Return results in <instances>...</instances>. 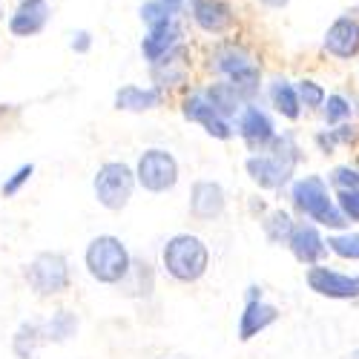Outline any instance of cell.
I'll list each match as a JSON object with an SVG mask.
<instances>
[{"instance_id": "obj_22", "label": "cell", "mask_w": 359, "mask_h": 359, "mask_svg": "<svg viewBox=\"0 0 359 359\" xmlns=\"http://www.w3.org/2000/svg\"><path fill=\"white\" fill-rule=\"evenodd\" d=\"M164 93L158 86H138V83H127L115 93V109L124 112H149L161 107Z\"/></svg>"}, {"instance_id": "obj_41", "label": "cell", "mask_w": 359, "mask_h": 359, "mask_svg": "<svg viewBox=\"0 0 359 359\" xmlns=\"http://www.w3.org/2000/svg\"><path fill=\"white\" fill-rule=\"evenodd\" d=\"M15 4H18V0H15Z\"/></svg>"}, {"instance_id": "obj_8", "label": "cell", "mask_w": 359, "mask_h": 359, "mask_svg": "<svg viewBox=\"0 0 359 359\" xmlns=\"http://www.w3.org/2000/svg\"><path fill=\"white\" fill-rule=\"evenodd\" d=\"M184 18H190L193 26L207 38H227L238 23L230 0H187Z\"/></svg>"}, {"instance_id": "obj_17", "label": "cell", "mask_w": 359, "mask_h": 359, "mask_svg": "<svg viewBox=\"0 0 359 359\" xmlns=\"http://www.w3.org/2000/svg\"><path fill=\"white\" fill-rule=\"evenodd\" d=\"M224 187L219 182H207V178H201V182H196L190 187V216L196 222H213L224 213Z\"/></svg>"}, {"instance_id": "obj_15", "label": "cell", "mask_w": 359, "mask_h": 359, "mask_svg": "<svg viewBox=\"0 0 359 359\" xmlns=\"http://www.w3.org/2000/svg\"><path fill=\"white\" fill-rule=\"evenodd\" d=\"M187 75H190V49H187V43H182L170 55H164L161 61L149 64V81H153V86H158L164 95L170 93V89L187 83Z\"/></svg>"}, {"instance_id": "obj_27", "label": "cell", "mask_w": 359, "mask_h": 359, "mask_svg": "<svg viewBox=\"0 0 359 359\" xmlns=\"http://www.w3.org/2000/svg\"><path fill=\"white\" fill-rule=\"evenodd\" d=\"M322 118H325L327 127L348 124L351 118H353V107H351V101H348L342 93H334V95H327V101H325V107H322Z\"/></svg>"}, {"instance_id": "obj_9", "label": "cell", "mask_w": 359, "mask_h": 359, "mask_svg": "<svg viewBox=\"0 0 359 359\" xmlns=\"http://www.w3.org/2000/svg\"><path fill=\"white\" fill-rule=\"evenodd\" d=\"M256 57L250 55V49L245 43H238L233 38H219L210 52H207V69H210L216 78L233 81L238 75H245L250 69H256Z\"/></svg>"}, {"instance_id": "obj_12", "label": "cell", "mask_w": 359, "mask_h": 359, "mask_svg": "<svg viewBox=\"0 0 359 359\" xmlns=\"http://www.w3.org/2000/svg\"><path fill=\"white\" fill-rule=\"evenodd\" d=\"M236 133L248 144V149L256 156V153H264L267 147L273 144L276 138V127H273V118L267 115L259 104H248L242 109V115L236 118Z\"/></svg>"}, {"instance_id": "obj_36", "label": "cell", "mask_w": 359, "mask_h": 359, "mask_svg": "<svg viewBox=\"0 0 359 359\" xmlns=\"http://www.w3.org/2000/svg\"><path fill=\"white\" fill-rule=\"evenodd\" d=\"M161 4H164L175 18H184V12H187V0H161Z\"/></svg>"}, {"instance_id": "obj_30", "label": "cell", "mask_w": 359, "mask_h": 359, "mask_svg": "<svg viewBox=\"0 0 359 359\" xmlns=\"http://www.w3.org/2000/svg\"><path fill=\"white\" fill-rule=\"evenodd\" d=\"M296 93H299V101H302V109H322L325 101H327L325 86L319 81H313V78L296 81Z\"/></svg>"}, {"instance_id": "obj_29", "label": "cell", "mask_w": 359, "mask_h": 359, "mask_svg": "<svg viewBox=\"0 0 359 359\" xmlns=\"http://www.w3.org/2000/svg\"><path fill=\"white\" fill-rule=\"evenodd\" d=\"M356 141V127L348 121V124H339V127H331V130H322L316 133V144L322 153H334L339 144H351Z\"/></svg>"}, {"instance_id": "obj_40", "label": "cell", "mask_w": 359, "mask_h": 359, "mask_svg": "<svg viewBox=\"0 0 359 359\" xmlns=\"http://www.w3.org/2000/svg\"><path fill=\"white\" fill-rule=\"evenodd\" d=\"M356 12H359V6H356Z\"/></svg>"}, {"instance_id": "obj_28", "label": "cell", "mask_w": 359, "mask_h": 359, "mask_svg": "<svg viewBox=\"0 0 359 359\" xmlns=\"http://www.w3.org/2000/svg\"><path fill=\"white\" fill-rule=\"evenodd\" d=\"M138 18H141V23H144L147 32H149V29H161V26L178 20V18L161 4V0H144V4L138 6Z\"/></svg>"}, {"instance_id": "obj_13", "label": "cell", "mask_w": 359, "mask_h": 359, "mask_svg": "<svg viewBox=\"0 0 359 359\" xmlns=\"http://www.w3.org/2000/svg\"><path fill=\"white\" fill-rule=\"evenodd\" d=\"M49 20H52L49 0H18L6 20V29L15 38H35L49 26Z\"/></svg>"}, {"instance_id": "obj_14", "label": "cell", "mask_w": 359, "mask_h": 359, "mask_svg": "<svg viewBox=\"0 0 359 359\" xmlns=\"http://www.w3.org/2000/svg\"><path fill=\"white\" fill-rule=\"evenodd\" d=\"M308 287L319 296L327 299H359V276L351 273H339L334 267H325V264H313L308 267Z\"/></svg>"}, {"instance_id": "obj_33", "label": "cell", "mask_w": 359, "mask_h": 359, "mask_svg": "<svg viewBox=\"0 0 359 359\" xmlns=\"http://www.w3.org/2000/svg\"><path fill=\"white\" fill-rule=\"evenodd\" d=\"M337 204L348 222H356L359 224V187L356 190H339L337 193Z\"/></svg>"}, {"instance_id": "obj_4", "label": "cell", "mask_w": 359, "mask_h": 359, "mask_svg": "<svg viewBox=\"0 0 359 359\" xmlns=\"http://www.w3.org/2000/svg\"><path fill=\"white\" fill-rule=\"evenodd\" d=\"M290 198H293V207L302 216H308L311 222L322 224V227H331V230H342L348 224V219L342 216L337 198L327 193V184L325 178L319 175H305L299 178L290 190Z\"/></svg>"}, {"instance_id": "obj_3", "label": "cell", "mask_w": 359, "mask_h": 359, "mask_svg": "<svg viewBox=\"0 0 359 359\" xmlns=\"http://www.w3.org/2000/svg\"><path fill=\"white\" fill-rule=\"evenodd\" d=\"M83 264L89 276L101 285H121L133 267V253L118 236H95L86 245Z\"/></svg>"}, {"instance_id": "obj_18", "label": "cell", "mask_w": 359, "mask_h": 359, "mask_svg": "<svg viewBox=\"0 0 359 359\" xmlns=\"http://www.w3.org/2000/svg\"><path fill=\"white\" fill-rule=\"evenodd\" d=\"M290 253L296 262H302L308 267L319 264L327 253V238H322V233L316 230V224L311 222H302V224H296L293 227V236H290V242H287Z\"/></svg>"}, {"instance_id": "obj_6", "label": "cell", "mask_w": 359, "mask_h": 359, "mask_svg": "<svg viewBox=\"0 0 359 359\" xmlns=\"http://www.w3.org/2000/svg\"><path fill=\"white\" fill-rule=\"evenodd\" d=\"M138 184L135 178V170L124 161H107L98 167L95 178H93V190H95V198L104 210H124L133 198V190Z\"/></svg>"}, {"instance_id": "obj_5", "label": "cell", "mask_w": 359, "mask_h": 359, "mask_svg": "<svg viewBox=\"0 0 359 359\" xmlns=\"http://www.w3.org/2000/svg\"><path fill=\"white\" fill-rule=\"evenodd\" d=\"M29 287L35 290V296H61L69 290L72 285V273H69V259L57 250H43L38 253L32 262L26 264L23 271Z\"/></svg>"}, {"instance_id": "obj_10", "label": "cell", "mask_w": 359, "mask_h": 359, "mask_svg": "<svg viewBox=\"0 0 359 359\" xmlns=\"http://www.w3.org/2000/svg\"><path fill=\"white\" fill-rule=\"evenodd\" d=\"M322 52L334 61H353L359 57V12H342L331 20L322 35Z\"/></svg>"}, {"instance_id": "obj_11", "label": "cell", "mask_w": 359, "mask_h": 359, "mask_svg": "<svg viewBox=\"0 0 359 359\" xmlns=\"http://www.w3.org/2000/svg\"><path fill=\"white\" fill-rule=\"evenodd\" d=\"M182 115L187 118L190 124H198L207 135H213V138H219V141H230V138L236 135V124L227 121L224 115H219V112L213 109V104L204 98L201 89H193V93H187V95L182 98Z\"/></svg>"}, {"instance_id": "obj_32", "label": "cell", "mask_w": 359, "mask_h": 359, "mask_svg": "<svg viewBox=\"0 0 359 359\" xmlns=\"http://www.w3.org/2000/svg\"><path fill=\"white\" fill-rule=\"evenodd\" d=\"M327 182H331L337 190H356V187H359V167H351V164L334 167Z\"/></svg>"}, {"instance_id": "obj_26", "label": "cell", "mask_w": 359, "mask_h": 359, "mask_svg": "<svg viewBox=\"0 0 359 359\" xmlns=\"http://www.w3.org/2000/svg\"><path fill=\"white\" fill-rule=\"evenodd\" d=\"M293 219H290V213H285V210H271L264 216V222H262V230H264V238L271 245H287L290 242V236H293Z\"/></svg>"}, {"instance_id": "obj_39", "label": "cell", "mask_w": 359, "mask_h": 359, "mask_svg": "<svg viewBox=\"0 0 359 359\" xmlns=\"http://www.w3.org/2000/svg\"><path fill=\"white\" fill-rule=\"evenodd\" d=\"M0 20H4V0H0Z\"/></svg>"}, {"instance_id": "obj_21", "label": "cell", "mask_w": 359, "mask_h": 359, "mask_svg": "<svg viewBox=\"0 0 359 359\" xmlns=\"http://www.w3.org/2000/svg\"><path fill=\"white\" fill-rule=\"evenodd\" d=\"M204 98L213 104V109L219 112V115H224L227 121H233L236 124V118L242 115V109L248 107L245 101H242V95L236 93V86L230 83V81H224V78H216L213 83H207L204 89Z\"/></svg>"}, {"instance_id": "obj_38", "label": "cell", "mask_w": 359, "mask_h": 359, "mask_svg": "<svg viewBox=\"0 0 359 359\" xmlns=\"http://www.w3.org/2000/svg\"><path fill=\"white\" fill-rule=\"evenodd\" d=\"M345 359H359V348H353L351 353H345Z\"/></svg>"}, {"instance_id": "obj_16", "label": "cell", "mask_w": 359, "mask_h": 359, "mask_svg": "<svg viewBox=\"0 0 359 359\" xmlns=\"http://www.w3.org/2000/svg\"><path fill=\"white\" fill-rule=\"evenodd\" d=\"M182 43H184V23H182V18H178V20L167 23V26H161V29H149V32H144V38H141V57L149 67V64L161 61L164 55H170L172 49H178Z\"/></svg>"}, {"instance_id": "obj_37", "label": "cell", "mask_w": 359, "mask_h": 359, "mask_svg": "<svg viewBox=\"0 0 359 359\" xmlns=\"http://www.w3.org/2000/svg\"><path fill=\"white\" fill-rule=\"evenodd\" d=\"M259 6L267 9V12H282L290 6V0H259Z\"/></svg>"}, {"instance_id": "obj_19", "label": "cell", "mask_w": 359, "mask_h": 359, "mask_svg": "<svg viewBox=\"0 0 359 359\" xmlns=\"http://www.w3.org/2000/svg\"><path fill=\"white\" fill-rule=\"evenodd\" d=\"M279 308L264 302V299H250L245 302V311L238 316V339L242 342H250L253 337H259L262 331H267L271 325L279 322Z\"/></svg>"}, {"instance_id": "obj_35", "label": "cell", "mask_w": 359, "mask_h": 359, "mask_svg": "<svg viewBox=\"0 0 359 359\" xmlns=\"http://www.w3.org/2000/svg\"><path fill=\"white\" fill-rule=\"evenodd\" d=\"M93 43H95V38H93L89 29H75V32L69 35V49L75 55H86L89 49H93Z\"/></svg>"}, {"instance_id": "obj_2", "label": "cell", "mask_w": 359, "mask_h": 359, "mask_svg": "<svg viewBox=\"0 0 359 359\" xmlns=\"http://www.w3.org/2000/svg\"><path fill=\"white\" fill-rule=\"evenodd\" d=\"M161 262H164V271L175 282L193 285L207 273V267H210V250H207V245L198 236L178 233V236L167 238V245L161 250Z\"/></svg>"}, {"instance_id": "obj_31", "label": "cell", "mask_w": 359, "mask_h": 359, "mask_svg": "<svg viewBox=\"0 0 359 359\" xmlns=\"http://www.w3.org/2000/svg\"><path fill=\"white\" fill-rule=\"evenodd\" d=\"M327 250L337 253L339 259L359 262V233H337V236H327Z\"/></svg>"}, {"instance_id": "obj_25", "label": "cell", "mask_w": 359, "mask_h": 359, "mask_svg": "<svg viewBox=\"0 0 359 359\" xmlns=\"http://www.w3.org/2000/svg\"><path fill=\"white\" fill-rule=\"evenodd\" d=\"M41 345H46L41 322H23L15 331V337H12V353L18 359H38Z\"/></svg>"}, {"instance_id": "obj_23", "label": "cell", "mask_w": 359, "mask_h": 359, "mask_svg": "<svg viewBox=\"0 0 359 359\" xmlns=\"http://www.w3.org/2000/svg\"><path fill=\"white\" fill-rule=\"evenodd\" d=\"M118 293L127 296V299H149L156 290V273H153V264L144 262V259H133V267L121 285H115Z\"/></svg>"}, {"instance_id": "obj_7", "label": "cell", "mask_w": 359, "mask_h": 359, "mask_svg": "<svg viewBox=\"0 0 359 359\" xmlns=\"http://www.w3.org/2000/svg\"><path fill=\"white\" fill-rule=\"evenodd\" d=\"M135 178L147 193H167L178 184V161L170 149L149 147L138 156Z\"/></svg>"}, {"instance_id": "obj_24", "label": "cell", "mask_w": 359, "mask_h": 359, "mask_svg": "<svg viewBox=\"0 0 359 359\" xmlns=\"http://www.w3.org/2000/svg\"><path fill=\"white\" fill-rule=\"evenodd\" d=\"M43 325V339L52 342V345H64L69 342L75 334H78V313L69 311V308H61V311H55Z\"/></svg>"}, {"instance_id": "obj_34", "label": "cell", "mask_w": 359, "mask_h": 359, "mask_svg": "<svg viewBox=\"0 0 359 359\" xmlns=\"http://www.w3.org/2000/svg\"><path fill=\"white\" fill-rule=\"evenodd\" d=\"M32 172H35V167H32V164L18 167V170L6 178V182H4V187H0V190H4V196H6V198H9V196H18V193H20V187L29 182V178H32Z\"/></svg>"}, {"instance_id": "obj_20", "label": "cell", "mask_w": 359, "mask_h": 359, "mask_svg": "<svg viewBox=\"0 0 359 359\" xmlns=\"http://www.w3.org/2000/svg\"><path fill=\"white\" fill-rule=\"evenodd\" d=\"M267 101H271V107L287 118V121H299L302 118V101H299V93H296V83L285 75H273L271 81H267Z\"/></svg>"}, {"instance_id": "obj_1", "label": "cell", "mask_w": 359, "mask_h": 359, "mask_svg": "<svg viewBox=\"0 0 359 359\" xmlns=\"http://www.w3.org/2000/svg\"><path fill=\"white\" fill-rule=\"evenodd\" d=\"M302 158V149L296 144V135L293 133H282L273 138V144L264 149V153H256L245 161V170L253 182L264 190H282L290 175Z\"/></svg>"}]
</instances>
